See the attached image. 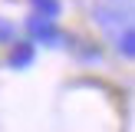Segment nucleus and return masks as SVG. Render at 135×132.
<instances>
[{
    "label": "nucleus",
    "instance_id": "obj_1",
    "mask_svg": "<svg viewBox=\"0 0 135 132\" xmlns=\"http://www.w3.org/2000/svg\"><path fill=\"white\" fill-rule=\"evenodd\" d=\"M30 33H33V40H43V43H50V46H56L59 40V30L53 26V20H46V17H30Z\"/></svg>",
    "mask_w": 135,
    "mask_h": 132
},
{
    "label": "nucleus",
    "instance_id": "obj_2",
    "mask_svg": "<svg viewBox=\"0 0 135 132\" xmlns=\"http://www.w3.org/2000/svg\"><path fill=\"white\" fill-rule=\"evenodd\" d=\"M33 56H36V46L33 43H23V40H17L10 50V66H17V69H23V66L33 63Z\"/></svg>",
    "mask_w": 135,
    "mask_h": 132
},
{
    "label": "nucleus",
    "instance_id": "obj_3",
    "mask_svg": "<svg viewBox=\"0 0 135 132\" xmlns=\"http://www.w3.org/2000/svg\"><path fill=\"white\" fill-rule=\"evenodd\" d=\"M30 3H33V10H36V17L53 20L59 13V0H30Z\"/></svg>",
    "mask_w": 135,
    "mask_h": 132
},
{
    "label": "nucleus",
    "instance_id": "obj_4",
    "mask_svg": "<svg viewBox=\"0 0 135 132\" xmlns=\"http://www.w3.org/2000/svg\"><path fill=\"white\" fill-rule=\"evenodd\" d=\"M0 43H17V26L0 17Z\"/></svg>",
    "mask_w": 135,
    "mask_h": 132
}]
</instances>
